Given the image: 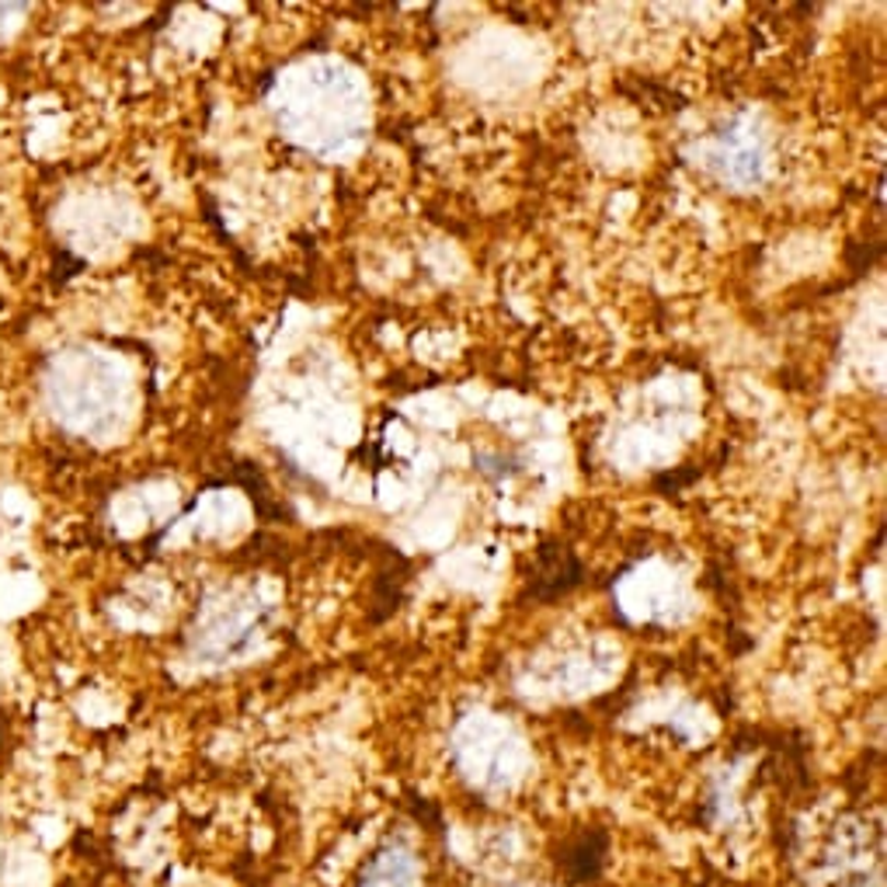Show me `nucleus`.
<instances>
[{"mask_svg":"<svg viewBox=\"0 0 887 887\" xmlns=\"http://www.w3.org/2000/svg\"><path fill=\"white\" fill-rule=\"evenodd\" d=\"M585 564L578 554L561 540H543L532 550V567L526 575V596L522 599H537V602H557L567 591H575L585 585Z\"/></svg>","mask_w":887,"mask_h":887,"instance_id":"nucleus-1","label":"nucleus"},{"mask_svg":"<svg viewBox=\"0 0 887 887\" xmlns=\"http://www.w3.org/2000/svg\"><path fill=\"white\" fill-rule=\"evenodd\" d=\"M700 477V470H672V473H658L655 477V487L661 495H679L682 487H689Z\"/></svg>","mask_w":887,"mask_h":887,"instance_id":"nucleus-3","label":"nucleus"},{"mask_svg":"<svg viewBox=\"0 0 887 887\" xmlns=\"http://www.w3.org/2000/svg\"><path fill=\"white\" fill-rule=\"evenodd\" d=\"M602 853H606V839L602 836H581L578 842L567 845V856H564L567 874L575 880L596 877L599 866H602Z\"/></svg>","mask_w":887,"mask_h":887,"instance_id":"nucleus-2","label":"nucleus"}]
</instances>
